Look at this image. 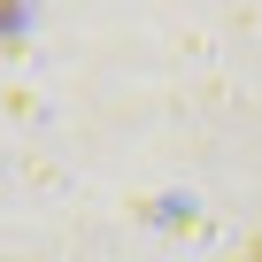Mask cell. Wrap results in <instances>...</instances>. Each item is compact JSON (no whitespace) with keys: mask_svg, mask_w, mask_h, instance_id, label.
Here are the masks:
<instances>
[{"mask_svg":"<svg viewBox=\"0 0 262 262\" xmlns=\"http://www.w3.org/2000/svg\"><path fill=\"white\" fill-rule=\"evenodd\" d=\"M0 24H16V0H0Z\"/></svg>","mask_w":262,"mask_h":262,"instance_id":"1","label":"cell"}]
</instances>
